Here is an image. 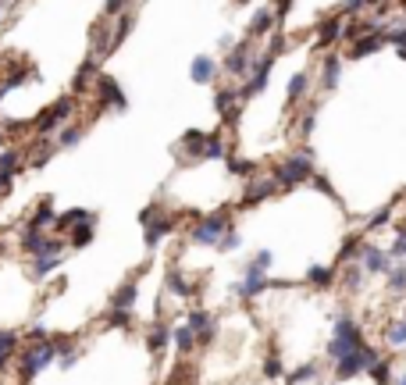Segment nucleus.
Masks as SVG:
<instances>
[{"instance_id":"obj_1","label":"nucleus","mask_w":406,"mask_h":385,"mask_svg":"<svg viewBox=\"0 0 406 385\" xmlns=\"http://www.w3.org/2000/svg\"><path fill=\"white\" fill-rule=\"evenodd\" d=\"M271 175H274V182H278L281 189H293V186H300V182L314 179V150H310V146L293 150L288 157H281V160H278V168H274Z\"/></svg>"},{"instance_id":"obj_2","label":"nucleus","mask_w":406,"mask_h":385,"mask_svg":"<svg viewBox=\"0 0 406 385\" xmlns=\"http://www.w3.org/2000/svg\"><path fill=\"white\" fill-rule=\"evenodd\" d=\"M18 378H22V385H29L43 367H50L53 360H57V346H53V339H39V343H25L22 350H18Z\"/></svg>"},{"instance_id":"obj_3","label":"nucleus","mask_w":406,"mask_h":385,"mask_svg":"<svg viewBox=\"0 0 406 385\" xmlns=\"http://www.w3.org/2000/svg\"><path fill=\"white\" fill-rule=\"evenodd\" d=\"M360 346H364V332H360V324H357L350 314H338V317H335V324H331V339H328V346H324L328 360L335 364L338 357H345L350 350H360Z\"/></svg>"},{"instance_id":"obj_4","label":"nucleus","mask_w":406,"mask_h":385,"mask_svg":"<svg viewBox=\"0 0 406 385\" xmlns=\"http://www.w3.org/2000/svg\"><path fill=\"white\" fill-rule=\"evenodd\" d=\"M75 103H79V96L72 93V96H57L50 107H43V111L32 118V132L36 136H57L65 129V122L75 115Z\"/></svg>"},{"instance_id":"obj_5","label":"nucleus","mask_w":406,"mask_h":385,"mask_svg":"<svg viewBox=\"0 0 406 385\" xmlns=\"http://www.w3.org/2000/svg\"><path fill=\"white\" fill-rule=\"evenodd\" d=\"M228 229H231L228 210L200 214L196 222H193V229H189V243H196V246H217V243H221V236H224Z\"/></svg>"},{"instance_id":"obj_6","label":"nucleus","mask_w":406,"mask_h":385,"mask_svg":"<svg viewBox=\"0 0 406 385\" xmlns=\"http://www.w3.org/2000/svg\"><path fill=\"white\" fill-rule=\"evenodd\" d=\"M381 360V353L374 350V346H360V350H350L345 357H338L335 360V381H350V378H357V374H364V371H371L374 364Z\"/></svg>"},{"instance_id":"obj_7","label":"nucleus","mask_w":406,"mask_h":385,"mask_svg":"<svg viewBox=\"0 0 406 385\" xmlns=\"http://www.w3.org/2000/svg\"><path fill=\"white\" fill-rule=\"evenodd\" d=\"M96 89V111H114V115H125L129 111V96L122 93V82L118 79H110L100 72V79L93 82Z\"/></svg>"},{"instance_id":"obj_8","label":"nucleus","mask_w":406,"mask_h":385,"mask_svg":"<svg viewBox=\"0 0 406 385\" xmlns=\"http://www.w3.org/2000/svg\"><path fill=\"white\" fill-rule=\"evenodd\" d=\"M22 253L29 257H46V253H65V239L61 236H46V229H29L22 232Z\"/></svg>"},{"instance_id":"obj_9","label":"nucleus","mask_w":406,"mask_h":385,"mask_svg":"<svg viewBox=\"0 0 406 385\" xmlns=\"http://www.w3.org/2000/svg\"><path fill=\"white\" fill-rule=\"evenodd\" d=\"M253 61H257V50H253V39H250V36H246L243 43H236L231 50H224V72H228L231 79H246L250 68H253Z\"/></svg>"},{"instance_id":"obj_10","label":"nucleus","mask_w":406,"mask_h":385,"mask_svg":"<svg viewBox=\"0 0 406 385\" xmlns=\"http://www.w3.org/2000/svg\"><path fill=\"white\" fill-rule=\"evenodd\" d=\"M281 186L274 182V175H250L246 179V189H243V207H257V203H264V200H271L274 193H278Z\"/></svg>"},{"instance_id":"obj_11","label":"nucleus","mask_w":406,"mask_h":385,"mask_svg":"<svg viewBox=\"0 0 406 385\" xmlns=\"http://www.w3.org/2000/svg\"><path fill=\"white\" fill-rule=\"evenodd\" d=\"M264 289H271V282H267V271H260L253 260L246 264V271H243V282H236V293L239 300H253V296H260Z\"/></svg>"},{"instance_id":"obj_12","label":"nucleus","mask_w":406,"mask_h":385,"mask_svg":"<svg viewBox=\"0 0 406 385\" xmlns=\"http://www.w3.org/2000/svg\"><path fill=\"white\" fill-rule=\"evenodd\" d=\"M186 324L196 332V346H210V343L217 339V321H214V314H210V310H203V307L189 310Z\"/></svg>"},{"instance_id":"obj_13","label":"nucleus","mask_w":406,"mask_h":385,"mask_svg":"<svg viewBox=\"0 0 406 385\" xmlns=\"http://www.w3.org/2000/svg\"><path fill=\"white\" fill-rule=\"evenodd\" d=\"M207 136H210V132H200V129H189V132H182V139L175 143V157H179L182 164H189V160H203V150H207Z\"/></svg>"},{"instance_id":"obj_14","label":"nucleus","mask_w":406,"mask_h":385,"mask_svg":"<svg viewBox=\"0 0 406 385\" xmlns=\"http://www.w3.org/2000/svg\"><path fill=\"white\" fill-rule=\"evenodd\" d=\"M175 225H179V217H175V214H164V210L153 217L150 225H143V229H146V232H143L146 250H157V246H160V243H164L171 232H175Z\"/></svg>"},{"instance_id":"obj_15","label":"nucleus","mask_w":406,"mask_h":385,"mask_svg":"<svg viewBox=\"0 0 406 385\" xmlns=\"http://www.w3.org/2000/svg\"><path fill=\"white\" fill-rule=\"evenodd\" d=\"M357 260H360V267H364L367 274H388V271H392V253L381 250V246H374V243H364Z\"/></svg>"},{"instance_id":"obj_16","label":"nucleus","mask_w":406,"mask_h":385,"mask_svg":"<svg viewBox=\"0 0 406 385\" xmlns=\"http://www.w3.org/2000/svg\"><path fill=\"white\" fill-rule=\"evenodd\" d=\"M25 79H39V72H36L32 65H25V61H15V65H8L4 79H0V103H4V100H8V93H11V89H18Z\"/></svg>"},{"instance_id":"obj_17","label":"nucleus","mask_w":406,"mask_h":385,"mask_svg":"<svg viewBox=\"0 0 406 385\" xmlns=\"http://www.w3.org/2000/svg\"><path fill=\"white\" fill-rule=\"evenodd\" d=\"M167 343H175V324H167V321H150L146 328V350L153 357H160L167 350Z\"/></svg>"},{"instance_id":"obj_18","label":"nucleus","mask_w":406,"mask_h":385,"mask_svg":"<svg viewBox=\"0 0 406 385\" xmlns=\"http://www.w3.org/2000/svg\"><path fill=\"white\" fill-rule=\"evenodd\" d=\"M239 89H231V86H224V89H217L214 93V111L228 122V125H236L239 122Z\"/></svg>"},{"instance_id":"obj_19","label":"nucleus","mask_w":406,"mask_h":385,"mask_svg":"<svg viewBox=\"0 0 406 385\" xmlns=\"http://www.w3.org/2000/svg\"><path fill=\"white\" fill-rule=\"evenodd\" d=\"M164 289H167V293H175V296H182V300L196 296V282L189 279V274H186L179 264H171V267H167V274H164Z\"/></svg>"},{"instance_id":"obj_20","label":"nucleus","mask_w":406,"mask_h":385,"mask_svg":"<svg viewBox=\"0 0 406 385\" xmlns=\"http://www.w3.org/2000/svg\"><path fill=\"white\" fill-rule=\"evenodd\" d=\"M143 274V271H139ZM139 274H132V279H125L118 289L110 293V310H132L136 300H139Z\"/></svg>"},{"instance_id":"obj_21","label":"nucleus","mask_w":406,"mask_h":385,"mask_svg":"<svg viewBox=\"0 0 406 385\" xmlns=\"http://www.w3.org/2000/svg\"><path fill=\"white\" fill-rule=\"evenodd\" d=\"M96 79H100V58H96V53H89V58L79 65L75 79H72V93H75V96L89 93V86H93Z\"/></svg>"},{"instance_id":"obj_22","label":"nucleus","mask_w":406,"mask_h":385,"mask_svg":"<svg viewBox=\"0 0 406 385\" xmlns=\"http://www.w3.org/2000/svg\"><path fill=\"white\" fill-rule=\"evenodd\" d=\"M57 150H61V146H57L53 136H36V143L25 150V164H29V168H43V164H46Z\"/></svg>"},{"instance_id":"obj_23","label":"nucleus","mask_w":406,"mask_h":385,"mask_svg":"<svg viewBox=\"0 0 406 385\" xmlns=\"http://www.w3.org/2000/svg\"><path fill=\"white\" fill-rule=\"evenodd\" d=\"M388 43H385V32H367V36H360V39H353L350 43V61H360V58H371V53H378V50H385Z\"/></svg>"},{"instance_id":"obj_24","label":"nucleus","mask_w":406,"mask_h":385,"mask_svg":"<svg viewBox=\"0 0 406 385\" xmlns=\"http://www.w3.org/2000/svg\"><path fill=\"white\" fill-rule=\"evenodd\" d=\"M342 36H345V15H331V18H324L321 29H317V46H321V50H324V46H335Z\"/></svg>"},{"instance_id":"obj_25","label":"nucleus","mask_w":406,"mask_h":385,"mask_svg":"<svg viewBox=\"0 0 406 385\" xmlns=\"http://www.w3.org/2000/svg\"><path fill=\"white\" fill-rule=\"evenodd\" d=\"M82 222H96V214L93 210H82V207H72V210H65V214H57V222H53V232L57 236H68L75 225H82Z\"/></svg>"},{"instance_id":"obj_26","label":"nucleus","mask_w":406,"mask_h":385,"mask_svg":"<svg viewBox=\"0 0 406 385\" xmlns=\"http://www.w3.org/2000/svg\"><path fill=\"white\" fill-rule=\"evenodd\" d=\"M274 25H278L274 8H257V11H253V18H250V25H246V36H250V39L271 36V29H274Z\"/></svg>"},{"instance_id":"obj_27","label":"nucleus","mask_w":406,"mask_h":385,"mask_svg":"<svg viewBox=\"0 0 406 385\" xmlns=\"http://www.w3.org/2000/svg\"><path fill=\"white\" fill-rule=\"evenodd\" d=\"M61 253H46V257H32V264H29V279L32 282H43V279H50L53 271H61Z\"/></svg>"},{"instance_id":"obj_28","label":"nucleus","mask_w":406,"mask_h":385,"mask_svg":"<svg viewBox=\"0 0 406 385\" xmlns=\"http://www.w3.org/2000/svg\"><path fill=\"white\" fill-rule=\"evenodd\" d=\"M338 79H342V58H335V53H328V58L321 61V75H317V82H321V93H331V89L338 86Z\"/></svg>"},{"instance_id":"obj_29","label":"nucleus","mask_w":406,"mask_h":385,"mask_svg":"<svg viewBox=\"0 0 406 385\" xmlns=\"http://www.w3.org/2000/svg\"><path fill=\"white\" fill-rule=\"evenodd\" d=\"M18 350H22L18 332H11V328H0V371L11 367V360L18 357Z\"/></svg>"},{"instance_id":"obj_30","label":"nucleus","mask_w":406,"mask_h":385,"mask_svg":"<svg viewBox=\"0 0 406 385\" xmlns=\"http://www.w3.org/2000/svg\"><path fill=\"white\" fill-rule=\"evenodd\" d=\"M22 168H25V153H22L18 146L0 150V179H15Z\"/></svg>"},{"instance_id":"obj_31","label":"nucleus","mask_w":406,"mask_h":385,"mask_svg":"<svg viewBox=\"0 0 406 385\" xmlns=\"http://www.w3.org/2000/svg\"><path fill=\"white\" fill-rule=\"evenodd\" d=\"M53 222H57V210H53V200L46 196V200H39L36 203V210L29 214V229H53Z\"/></svg>"},{"instance_id":"obj_32","label":"nucleus","mask_w":406,"mask_h":385,"mask_svg":"<svg viewBox=\"0 0 406 385\" xmlns=\"http://www.w3.org/2000/svg\"><path fill=\"white\" fill-rule=\"evenodd\" d=\"M107 22H110V18H100V22H93V25H89V53H96L100 61L107 58V46H110Z\"/></svg>"},{"instance_id":"obj_33","label":"nucleus","mask_w":406,"mask_h":385,"mask_svg":"<svg viewBox=\"0 0 406 385\" xmlns=\"http://www.w3.org/2000/svg\"><path fill=\"white\" fill-rule=\"evenodd\" d=\"M189 79H193L196 86H210V82L217 79V65H214V58L200 53V58L193 61V68H189Z\"/></svg>"},{"instance_id":"obj_34","label":"nucleus","mask_w":406,"mask_h":385,"mask_svg":"<svg viewBox=\"0 0 406 385\" xmlns=\"http://www.w3.org/2000/svg\"><path fill=\"white\" fill-rule=\"evenodd\" d=\"M136 29V15L132 11H125V15H118V25H114V32H110V46H107V58L114 50H118L125 39H129V32Z\"/></svg>"},{"instance_id":"obj_35","label":"nucleus","mask_w":406,"mask_h":385,"mask_svg":"<svg viewBox=\"0 0 406 385\" xmlns=\"http://www.w3.org/2000/svg\"><path fill=\"white\" fill-rule=\"evenodd\" d=\"M307 89H310V75H307V72H296L293 79H288V107H296V103L307 96Z\"/></svg>"},{"instance_id":"obj_36","label":"nucleus","mask_w":406,"mask_h":385,"mask_svg":"<svg viewBox=\"0 0 406 385\" xmlns=\"http://www.w3.org/2000/svg\"><path fill=\"white\" fill-rule=\"evenodd\" d=\"M175 346H179L182 357H189L196 350V332H193L189 324H175Z\"/></svg>"},{"instance_id":"obj_37","label":"nucleus","mask_w":406,"mask_h":385,"mask_svg":"<svg viewBox=\"0 0 406 385\" xmlns=\"http://www.w3.org/2000/svg\"><path fill=\"white\" fill-rule=\"evenodd\" d=\"M93 225H96V222H82V225H75V229H72V239H68V246H72V250H82V246H89V243L96 239Z\"/></svg>"},{"instance_id":"obj_38","label":"nucleus","mask_w":406,"mask_h":385,"mask_svg":"<svg viewBox=\"0 0 406 385\" xmlns=\"http://www.w3.org/2000/svg\"><path fill=\"white\" fill-rule=\"evenodd\" d=\"M228 157V146L221 139V132H210L207 136V150H203V160H224Z\"/></svg>"},{"instance_id":"obj_39","label":"nucleus","mask_w":406,"mask_h":385,"mask_svg":"<svg viewBox=\"0 0 406 385\" xmlns=\"http://www.w3.org/2000/svg\"><path fill=\"white\" fill-rule=\"evenodd\" d=\"M385 282H388V293H392V296H402V293H406V264L392 267V271L385 274Z\"/></svg>"},{"instance_id":"obj_40","label":"nucleus","mask_w":406,"mask_h":385,"mask_svg":"<svg viewBox=\"0 0 406 385\" xmlns=\"http://www.w3.org/2000/svg\"><path fill=\"white\" fill-rule=\"evenodd\" d=\"M314 378H317V364L310 360V364H300L296 371H288L285 381H288V385H307V381H314Z\"/></svg>"},{"instance_id":"obj_41","label":"nucleus","mask_w":406,"mask_h":385,"mask_svg":"<svg viewBox=\"0 0 406 385\" xmlns=\"http://www.w3.org/2000/svg\"><path fill=\"white\" fill-rule=\"evenodd\" d=\"M53 139H57V146H61V150H72V146H79V143H82V129H79V125H68V129L57 132Z\"/></svg>"},{"instance_id":"obj_42","label":"nucleus","mask_w":406,"mask_h":385,"mask_svg":"<svg viewBox=\"0 0 406 385\" xmlns=\"http://www.w3.org/2000/svg\"><path fill=\"white\" fill-rule=\"evenodd\" d=\"M385 343H388V346H406V321H388Z\"/></svg>"},{"instance_id":"obj_43","label":"nucleus","mask_w":406,"mask_h":385,"mask_svg":"<svg viewBox=\"0 0 406 385\" xmlns=\"http://www.w3.org/2000/svg\"><path fill=\"white\" fill-rule=\"evenodd\" d=\"M224 160H228V172H231V175H239V179H246V175L257 172V164L246 160V157H224Z\"/></svg>"},{"instance_id":"obj_44","label":"nucleus","mask_w":406,"mask_h":385,"mask_svg":"<svg viewBox=\"0 0 406 385\" xmlns=\"http://www.w3.org/2000/svg\"><path fill=\"white\" fill-rule=\"evenodd\" d=\"M331 279H335V271H331V267H321V264H314V267L307 271V282H314V286H331Z\"/></svg>"},{"instance_id":"obj_45","label":"nucleus","mask_w":406,"mask_h":385,"mask_svg":"<svg viewBox=\"0 0 406 385\" xmlns=\"http://www.w3.org/2000/svg\"><path fill=\"white\" fill-rule=\"evenodd\" d=\"M239 246H243V236H239L236 229H228V232L221 236V243H217V250H221V253H236Z\"/></svg>"},{"instance_id":"obj_46","label":"nucleus","mask_w":406,"mask_h":385,"mask_svg":"<svg viewBox=\"0 0 406 385\" xmlns=\"http://www.w3.org/2000/svg\"><path fill=\"white\" fill-rule=\"evenodd\" d=\"M107 324H110V328H122V332H129V328H132V310H110Z\"/></svg>"},{"instance_id":"obj_47","label":"nucleus","mask_w":406,"mask_h":385,"mask_svg":"<svg viewBox=\"0 0 406 385\" xmlns=\"http://www.w3.org/2000/svg\"><path fill=\"white\" fill-rule=\"evenodd\" d=\"M0 129H4V132H8L11 139H15V136H22V132H29V129H32V118H29V122H18V118H8V122H0Z\"/></svg>"},{"instance_id":"obj_48","label":"nucleus","mask_w":406,"mask_h":385,"mask_svg":"<svg viewBox=\"0 0 406 385\" xmlns=\"http://www.w3.org/2000/svg\"><path fill=\"white\" fill-rule=\"evenodd\" d=\"M264 374H267V378H281V374H285V371H281V357H278V350L267 353V360H264Z\"/></svg>"},{"instance_id":"obj_49","label":"nucleus","mask_w":406,"mask_h":385,"mask_svg":"<svg viewBox=\"0 0 406 385\" xmlns=\"http://www.w3.org/2000/svg\"><path fill=\"white\" fill-rule=\"evenodd\" d=\"M371 374H374V381L378 385H392L395 378H392V367H388V360H378L374 367H371Z\"/></svg>"},{"instance_id":"obj_50","label":"nucleus","mask_w":406,"mask_h":385,"mask_svg":"<svg viewBox=\"0 0 406 385\" xmlns=\"http://www.w3.org/2000/svg\"><path fill=\"white\" fill-rule=\"evenodd\" d=\"M129 4H132V0H107V4H103V18H118V15H125Z\"/></svg>"},{"instance_id":"obj_51","label":"nucleus","mask_w":406,"mask_h":385,"mask_svg":"<svg viewBox=\"0 0 406 385\" xmlns=\"http://www.w3.org/2000/svg\"><path fill=\"white\" fill-rule=\"evenodd\" d=\"M371 4H367V0H342V15L345 18H357V15H364Z\"/></svg>"},{"instance_id":"obj_52","label":"nucleus","mask_w":406,"mask_h":385,"mask_svg":"<svg viewBox=\"0 0 406 385\" xmlns=\"http://www.w3.org/2000/svg\"><path fill=\"white\" fill-rule=\"evenodd\" d=\"M314 125H317V115H314V107H310V111H307V115L300 118V136L307 139V136L314 132Z\"/></svg>"},{"instance_id":"obj_53","label":"nucleus","mask_w":406,"mask_h":385,"mask_svg":"<svg viewBox=\"0 0 406 385\" xmlns=\"http://www.w3.org/2000/svg\"><path fill=\"white\" fill-rule=\"evenodd\" d=\"M388 253H392V257H399V260L406 264V229L395 236V243H392V250H388Z\"/></svg>"},{"instance_id":"obj_54","label":"nucleus","mask_w":406,"mask_h":385,"mask_svg":"<svg viewBox=\"0 0 406 385\" xmlns=\"http://www.w3.org/2000/svg\"><path fill=\"white\" fill-rule=\"evenodd\" d=\"M160 210H164L160 203H146V207L139 210V225H150V222H153V217H157Z\"/></svg>"},{"instance_id":"obj_55","label":"nucleus","mask_w":406,"mask_h":385,"mask_svg":"<svg viewBox=\"0 0 406 385\" xmlns=\"http://www.w3.org/2000/svg\"><path fill=\"white\" fill-rule=\"evenodd\" d=\"M39 339H50V332H46V324H32L29 332H25V343H39Z\"/></svg>"},{"instance_id":"obj_56","label":"nucleus","mask_w":406,"mask_h":385,"mask_svg":"<svg viewBox=\"0 0 406 385\" xmlns=\"http://www.w3.org/2000/svg\"><path fill=\"white\" fill-rule=\"evenodd\" d=\"M392 222V207H381L374 217H371V229H378V225H388Z\"/></svg>"},{"instance_id":"obj_57","label":"nucleus","mask_w":406,"mask_h":385,"mask_svg":"<svg viewBox=\"0 0 406 385\" xmlns=\"http://www.w3.org/2000/svg\"><path fill=\"white\" fill-rule=\"evenodd\" d=\"M288 11H293V0H278V4H274V18H278V22H285Z\"/></svg>"},{"instance_id":"obj_58","label":"nucleus","mask_w":406,"mask_h":385,"mask_svg":"<svg viewBox=\"0 0 406 385\" xmlns=\"http://www.w3.org/2000/svg\"><path fill=\"white\" fill-rule=\"evenodd\" d=\"M11 186H15V179H0V196H8Z\"/></svg>"},{"instance_id":"obj_59","label":"nucleus","mask_w":406,"mask_h":385,"mask_svg":"<svg viewBox=\"0 0 406 385\" xmlns=\"http://www.w3.org/2000/svg\"><path fill=\"white\" fill-rule=\"evenodd\" d=\"M392 385H406V371H402V374H399V378H395Z\"/></svg>"},{"instance_id":"obj_60","label":"nucleus","mask_w":406,"mask_h":385,"mask_svg":"<svg viewBox=\"0 0 406 385\" xmlns=\"http://www.w3.org/2000/svg\"><path fill=\"white\" fill-rule=\"evenodd\" d=\"M236 4H250V0H236Z\"/></svg>"}]
</instances>
